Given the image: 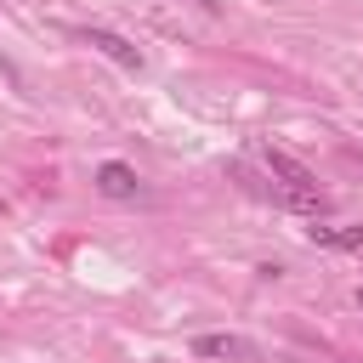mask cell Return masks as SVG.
I'll use <instances>...</instances> for the list:
<instances>
[{"label": "cell", "instance_id": "6da1fadb", "mask_svg": "<svg viewBox=\"0 0 363 363\" xmlns=\"http://www.w3.org/2000/svg\"><path fill=\"white\" fill-rule=\"evenodd\" d=\"M233 176L250 187V193H261V199H272V204H284V210H301V216H323L329 210V199L318 193V187H284V182H255L250 170H238L233 164Z\"/></svg>", "mask_w": 363, "mask_h": 363}, {"label": "cell", "instance_id": "7a4b0ae2", "mask_svg": "<svg viewBox=\"0 0 363 363\" xmlns=\"http://www.w3.org/2000/svg\"><path fill=\"white\" fill-rule=\"evenodd\" d=\"M193 357H210V363H261V346L250 335H199Z\"/></svg>", "mask_w": 363, "mask_h": 363}, {"label": "cell", "instance_id": "3957f363", "mask_svg": "<svg viewBox=\"0 0 363 363\" xmlns=\"http://www.w3.org/2000/svg\"><path fill=\"white\" fill-rule=\"evenodd\" d=\"M261 164H267V176L284 182V187H318V176H312L295 153H284V147H261Z\"/></svg>", "mask_w": 363, "mask_h": 363}, {"label": "cell", "instance_id": "277c9868", "mask_svg": "<svg viewBox=\"0 0 363 363\" xmlns=\"http://www.w3.org/2000/svg\"><path fill=\"white\" fill-rule=\"evenodd\" d=\"M91 182H96V193H102V199H136V193H142V182H136V170H130L125 159L96 164V176H91Z\"/></svg>", "mask_w": 363, "mask_h": 363}, {"label": "cell", "instance_id": "5b68a950", "mask_svg": "<svg viewBox=\"0 0 363 363\" xmlns=\"http://www.w3.org/2000/svg\"><path fill=\"white\" fill-rule=\"evenodd\" d=\"M85 45H96L108 62H119V68H130V74L142 68V51H136L125 34H113V28H85Z\"/></svg>", "mask_w": 363, "mask_h": 363}, {"label": "cell", "instance_id": "8992f818", "mask_svg": "<svg viewBox=\"0 0 363 363\" xmlns=\"http://www.w3.org/2000/svg\"><path fill=\"white\" fill-rule=\"evenodd\" d=\"M318 250H363V227H306Z\"/></svg>", "mask_w": 363, "mask_h": 363}, {"label": "cell", "instance_id": "52a82bcc", "mask_svg": "<svg viewBox=\"0 0 363 363\" xmlns=\"http://www.w3.org/2000/svg\"><path fill=\"white\" fill-rule=\"evenodd\" d=\"M199 6H204V11H221V0H199Z\"/></svg>", "mask_w": 363, "mask_h": 363}, {"label": "cell", "instance_id": "ba28073f", "mask_svg": "<svg viewBox=\"0 0 363 363\" xmlns=\"http://www.w3.org/2000/svg\"><path fill=\"white\" fill-rule=\"evenodd\" d=\"M357 306H363V289H357Z\"/></svg>", "mask_w": 363, "mask_h": 363}]
</instances>
